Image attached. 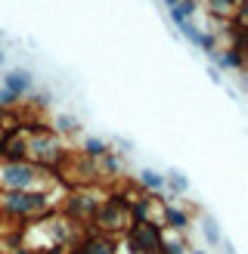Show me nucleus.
<instances>
[{"label": "nucleus", "mask_w": 248, "mask_h": 254, "mask_svg": "<svg viewBox=\"0 0 248 254\" xmlns=\"http://www.w3.org/2000/svg\"><path fill=\"white\" fill-rule=\"evenodd\" d=\"M127 242L136 254H158L161 251V242H165V236H161V230L155 223H130V230H127Z\"/></svg>", "instance_id": "f257e3e1"}, {"label": "nucleus", "mask_w": 248, "mask_h": 254, "mask_svg": "<svg viewBox=\"0 0 248 254\" xmlns=\"http://www.w3.org/2000/svg\"><path fill=\"white\" fill-rule=\"evenodd\" d=\"M6 211L31 217V214L47 211V198L41 192H28V189H9L6 192Z\"/></svg>", "instance_id": "f03ea898"}, {"label": "nucleus", "mask_w": 248, "mask_h": 254, "mask_svg": "<svg viewBox=\"0 0 248 254\" xmlns=\"http://www.w3.org/2000/svg\"><path fill=\"white\" fill-rule=\"evenodd\" d=\"M31 177H34V168L31 164H6V183L12 186V189H25L31 183Z\"/></svg>", "instance_id": "7ed1b4c3"}, {"label": "nucleus", "mask_w": 248, "mask_h": 254, "mask_svg": "<svg viewBox=\"0 0 248 254\" xmlns=\"http://www.w3.org/2000/svg\"><path fill=\"white\" fill-rule=\"evenodd\" d=\"M28 84H31L28 71H9L3 78V90H9L12 96H22L25 90H28Z\"/></svg>", "instance_id": "20e7f679"}, {"label": "nucleus", "mask_w": 248, "mask_h": 254, "mask_svg": "<svg viewBox=\"0 0 248 254\" xmlns=\"http://www.w3.org/2000/svg\"><path fill=\"white\" fill-rule=\"evenodd\" d=\"M68 211H71V214H93V211H96V205H93L90 198L71 195V198H68Z\"/></svg>", "instance_id": "39448f33"}, {"label": "nucleus", "mask_w": 248, "mask_h": 254, "mask_svg": "<svg viewBox=\"0 0 248 254\" xmlns=\"http://www.w3.org/2000/svg\"><path fill=\"white\" fill-rule=\"evenodd\" d=\"M168 223L177 226V230H183V226H186V214L177 211V208H168Z\"/></svg>", "instance_id": "423d86ee"}, {"label": "nucleus", "mask_w": 248, "mask_h": 254, "mask_svg": "<svg viewBox=\"0 0 248 254\" xmlns=\"http://www.w3.org/2000/svg\"><path fill=\"white\" fill-rule=\"evenodd\" d=\"M87 152H90V155H109L106 143H99V139H90V143H87Z\"/></svg>", "instance_id": "0eeeda50"}, {"label": "nucleus", "mask_w": 248, "mask_h": 254, "mask_svg": "<svg viewBox=\"0 0 248 254\" xmlns=\"http://www.w3.org/2000/svg\"><path fill=\"white\" fill-rule=\"evenodd\" d=\"M143 183L152 186V189H158V186H161V177H158L155 171H146V174H143Z\"/></svg>", "instance_id": "6e6552de"}, {"label": "nucleus", "mask_w": 248, "mask_h": 254, "mask_svg": "<svg viewBox=\"0 0 248 254\" xmlns=\"http://www.w3.org/2000/svg\"><path fill=\"white\" fill-rule=\"evenodd\" d=\"M56 124H59V130H78V121H71V118H65V115H59Z\"/></svg>", "instance_id": "1a4fd4ad"}, {"label": "nucleus", "mask_w": 248, "mask_h": 254, "mask_svg": "<svg viewBox=\"0 0 248 254\" xmlns=\"http://www.w3.org/2000/svg\"><path fill=\"white\" fill-rule=\"evenodd\" d=\"M168 183H171V189H177V192H183V189H186V180H183L180 174H171V180H168Z\"/></svg>", "instance_id": "9d476101"}, {"label": "nucleus", "mask_w": 248, "mask_h": 254, "mask_svg": "<svg viewBox=\"0 0 248 254\" xmlns=\"http://www.w3.org/2000/svg\"><path fill=\"white\" fill-rule=\"evenodd\" d=\"M165 3H168V6H174V3H177V0H165Z\"/></svg>", "instance_id": "9b49d317"}, {"label": "nucleus", "mask_w": 248, "mask_h": 254, "mask_svg": "<svg viewBox=\"0 0 248 254\" xmlns=\"http://www.w3.org/2000/svg\"><path fill=\"white\" fill-rule=\"evenodd\" d=\"M0 65H3V53H0Z\"/></svg>", "instance_id": "f8f14e48"}]
</instances>
